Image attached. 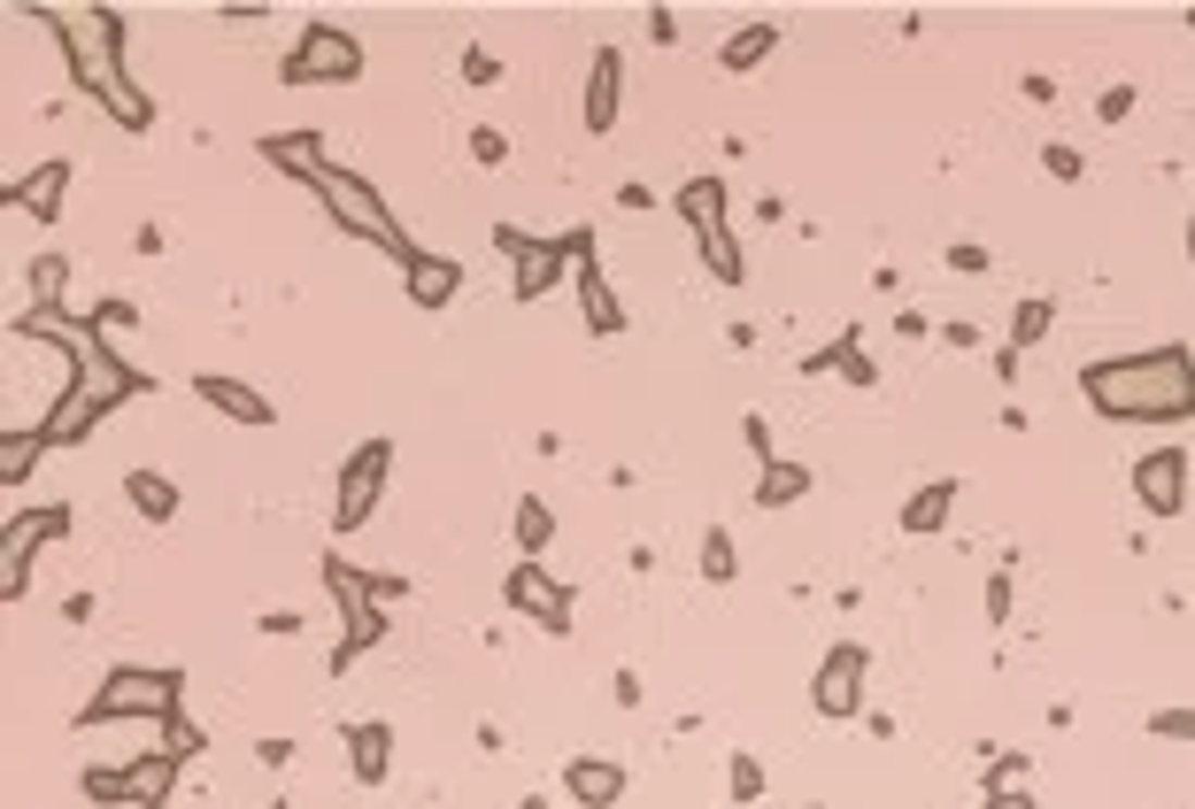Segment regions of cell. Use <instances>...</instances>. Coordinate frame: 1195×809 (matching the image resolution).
<instances>
[{
    "label": "cell",
    "mask_w": 1195,
    "mask_h": 809,
    "mask_svg": "<svg viewBox=\"0 0 1195 809\" xmlns=\"http://www.w3.org/2000/svg\"><path fill=\"white\" fill-rule=\"evenodd\" d=\"M356 70H363V47L332 24H309L301 47L286 54V77H301V85H332V77H356Z\"/></svg>",
    "instance_id": "cell-1"
},
{
    "label": "cell",
    "mask_w": 1195,
    "mask_h": 809,
    "mask_svg": "<svg viewBox=\"0 0 1195 809\" xmlns=\"http://www.w3.org/2000/svg\"><path fill=\"white\" fill-rule=\"evenodd\" d=\"M378 478H386V439H371L363 456L348 463V478H339V509H332V524H339V532H356V524L378 509Z\"/></svg>",
    "instance_id": "cell-2"
},
{
    "label": "cell",
    "mask_w": 1195,
    "mask_h": 809,
    "mask_svg": "<svg viewBox=\"0 0 1195 809\" xmlns=\"http://www.w3.org/2000/svg\"><path fill=\"white\" fill-rule=\"evenodd\" d=\"M324 194H332V209L348 216L363 239H378V247H394V254H401V232H394V216L371 201V186H363V177H332V170H324Z\"/></svg>",
    "instance_id": "cell-3"
},
{
    "label": "cell",
    "mask_w": 1195,
    "mask_h": 809,
    "mask_svg": "<svg viewBox=\"0 0 1195 809\" xmlns=\"http://www.w3.org/2000/svg\"><path fill=\"white\" fill-rule=\"evenodd\" d=\"M857 694H864V648H833L825 671H818V709H825V717H848V709H857Z\"/></svg>",
    "instance_id": "cell-4"
},
{
    "label": "cell",
    "mask_w": 1195,
    "mask_h": 809,
    "mask_svg": "<svg viewBox=\"0 0 1195 809\" xmlns=\"http://www.w3.org/2000/svg\"><path fill=\"white\" fill-rule=\"evenodd\" d=\"M618 94H625V54L602 47V54H594V77H586V132H610L618 124Z\"/></svg>",
    "instance_id": "cell-5"
},
{
    "label": "cell",
    "mask_w": 1195,
    "mask_h": 809,
    "mask_svg": "<svg viewBox=\"0 0 1195 809\" xmlns=\"http://www.w3.org/2000/svg\"><path fill=\"white\" fill-rule=\"evenodd\" d=\"M1180 478H1187V456H1180V447L1134 471V486H1142V501H1149V509H1180Z\"/></svg>",
    "instance_id": "cell-6"
},
{
    "label": "cell",
    "mask_w": 1195,
    "mask_h": 809,
    "mask_svg": "<svg viewBox=\"0 0 1195 809\" xmlns=\"http://www.w3.org/2000/svg\"><path fill=\"white\" fill-rule=\"evenodd\" d=\"M571 794H578L586 809H610V801L625 794V771H618V763H594V756H578V763H571Z\"/></svg>",
    "instance_id": "cell-7"
},
{
    "label": "cell",
    "mask_w": 1195,
    "mask_h": 809,
    "mask_svg": "<svg viewBox=\"0 0 1195 809\" xmlns=\"http://www.w3.org/2000/svg\"><path fill=\"white\" fill-rule=\"evenodd\" d=\"M124 494L139 501V516H147V524H170V516H178V486L154 478V471H132V478H124Z\"/></svg>",
    "instance_id": "cell-8"
},
{
    "label": "cell",
    "mask_w": 1195,
    "mask_h": 809,
    "mask_svg": "<svg viewBox=\"0 0 1195 809\" xmlns=\"http://www.w3.org/2000/svg\"><path fill=\"white\" fill-rule=\"evenodd\" d=\"M201 394H209L216 409L247 416V424H271V401H263V394H247V386H232V378H216V371H201Z\"/></svg>",
    "instance_id": "cell-9"
},
{
    "label": "cell",
    "mask_w": 1195,
    "mask_h": 809,
    "mask_svg": "<svg viewBox=\"0 0 1195 809\" xmlns=\"http://www.w3.org/2000/svg\"><path fill=\"white\" fill-rule=\"evenodd\" d=\"M348 756H356V779H363V786H371V779H386V725L348 733Z\"/></svg>",
    "instance_id": "cell-10"
},
{
    "label": "cell",
    "mask_w": 1195,
    "mask_h": 809,
    "mask_svg": "<svg viewBox=\"0 0 1195 809\" xmlns=\"http://www.w3.org/2000/svg\"><path fill=\"white\" fill-rule=\"evenodd\" d=\"M586 324H594V332H618V324H625V316H618V294L602 286V270H594V262H586Z\"/></svg>",
    "instance_id": "cell-11"
},
{
    "label": "cell",
    "mask_w": 1195,
    "mask_h": 809,
    "mask_svg": "<svg viewBox=\"0 0 1195 809\" xmlns=\"http://www.w3.org/2000/svg\"><path fill=\"white\" fill-rule=\"evenodd\" d=\"M718 201H725V186H718V177H695V186L679 194V209H687L702 232H718Z\"/></svg>",
    "instance_id": "cell-12"
},
{
    "label": "cell",
    "mask_w": 1195,
    "mask_h": 809,
    "mask_svg": "<svg viewBox=\"0 0 1195 809\" xmlns=\"http://www.w3.org/2000/svg\"><path fill=\"white\" fill-rule=\"evenodd\" d=\"M780 47V24H756V32H740L733 47H725V70H748V62H763Z\"/></svg>",
    "instance_id": "cell-13"
},
{
    "label": "cell",
    "mask_w": 1195,
    "mask_h": 809,
    "mask_svg": "<svg viewBox=\"0 0 1195 809\" xmlns=\"http://www.w3.org/2000/svg\"><path fill=\"white\" fill-rule=\"evenodd\" d=\"M795 494H810V471H795V463H787V471H780V463L763 471V509H787Z\"/></svg>",
    "instance_id": "cell-14"
},
{
    "label": "cell",
    "mask_w": 1195,
    "mask_h": 809,
    "mask_svg": "<svg viewBox=\"0 0 1195 809\" xmlns=\"http://www.w3.org/2000/svg\"><path fill=\"white\" fill-rule=\"evenodd\" d=\"M448 286H456V270H448V262H433V270H409V294H416L424 309H440V301H448Z\"/></svg>",
    "instance_id": "cell-15"
},
{
    "label": "cell",
    "mask_w": 1195,
    "mask_h": 809,
    "mask_svg": "<svg viewBox=\"0 0 1195 809\" xmlns=\"http://www.w3.org/2000/svg\"><path fill=\"white\" fill-rule=\"evenodd\" d=\"M62 177H70V170H62V162H47V170H39V177H32V186H24V201H32V209H47V216H54V209H62Z\"/></svg>",
    "instance_id": "cell-16"
},
{
    "label": "cell",
    "mask_w": 1195,
    "mask_h": 809,
    "mask_svg": "<svg viewBox=\"0 0 1195 809\" xmlns=\"http://www.w3.org/2000/svg\"><path fill=\"white\" fill-rule=\"evenodd\" d=\"M702 247H710V270H718L725 286H733V278H740V247H733V232L718 224V232H702Z\"/></svg>",
    "instance_id": "cell-17"
},
{
    "label": "cell",
    "mask_w": 1195,
    "mask_h": 809,
    "mask_svg": "<svg viewBox=\"0 0 1195 809\" xmlns=\"http://www.w3.org/2000/svg\"><path fill=\"white\" fill-rule=\"evenodd\" d=\"M548 532H556V516H548L540 501H525V509H518V539H525V548H548Z\"/></svg>",
    "instance_id": "cell-18"
},
{
    "label": "cell",
    "mask_w": 1195,
    "mask_h": 809,
    "mask_svg": "<svg viewBox=\"0 0 1195 809\" xmlns=\"http://www.w3.org/2000/svg\"><path fill=\"white\" fill-rule=\"evenodd\" d=\"M702 578H733V539H725V532L702 539Z\"/></svg>",
    "instance_id": "cell-19"
},
{
    "label": "cell",
    "mask_w": 1195,
    "mask_h": 809,
    "mask_svg": "<svg viewBox=\"0 0 1195 809\" xmlns=\"http://www.w3.org/2000/svg\"><path fill=\"white\" fill-rule=\"evenodd\" d=\"M942 516H949V486H925V494H918V509H910V524L925 532V524H942Z\"/></svg>",
    "instance_id": "cell-20"
},
{
    "label": "cell",
    "mask_w": 1195,
    "mask_h": 809,
    "mask_svg": "<svg viewBox=\"0 0 1195 809\" xmlns=\"http://www.w3.org/2000/svg\"><path fill=\"white\" fill-rule=\"evenodd\" d=\"M1042 332H1049V309H1042V301H1026V309H1018V347L1042 339Z\"/></svg>",
    "instance_id": "cell-21"
},
{
    "label": "cell",
    "mask_w": 1195,
    "mask_h": 809,
    "mask_svg": "<svg viewBox=\"0 0 1195 809\" xmlns=\"http://www.w3.org/2000/svg\"><path fill=\"white\" fill-rule=\"evenodd\" d=\"M463 77H471V85H494V77H501V62H494V54H478V47H471V54H463Z\"/></svg>",
    "instance_id": "cell-22"
},
{
    "label": "cell",
    "mask_w": 1195,
    "mask_h": 809,
    "mask_svg": "<svg viewBox=\"0 0 1195 809\" xmlns=\"http://www.w3.org/2000/svg\"><path fill=\"white\" fill-rule=\"evenodd\" d=\"M756 786H763V779H756V763H748V756H733V794H756Z\"/></svg>",
    "instance_id": "cell-23"
},
{
    "label": "cell",
    "mask_w": 1195,
    "mask_h": 809,
    "mask_svg": "<svg viewBox=\"0 0 1195 809\" xmlns=\"http://www.w3.org/2000/svg\"><path fill=\"white\" fill-rule=\"evenodd\" d=\"M525 809H548V801H525Z\"/></svg>",
    "instance_id": "cell-24"
}]
</instances>
